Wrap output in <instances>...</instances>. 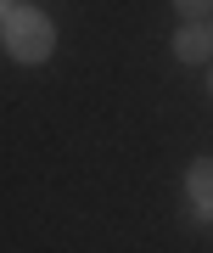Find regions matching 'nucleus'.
<instances>
[{
    "label": "nucleus",
    "instance_id": "f257e3e1",
    "mask_svg": "<svg viewBox=\"0 0 213 253\" xmlns=\"http://www.w3.org/2000/svg\"><path fill=\"white\" fill-rule=\"evenodd\" d=\"M6 51L17 56V62H45V56L56 51V28L45 11L34 6H17V11H6Z\"/></svg>",
    "mask_w": 213,
    "mask_h": 253
},
{
    "label": "nucleus",
    "instance_id": "f03ea898",
    "mask_svg": "<svg viewBox=\"0 0 213 253\" xmlns=\"http://www.w3.org/2000/svg\"><path fill=\"white\" fill-rule=\"evenodd\" d=\"M185 191H191V214L213 219V158H196V169L185 174Z\"/></svg>",
    "mask_w": 213,
    "mask_h": 253
},
{
    "label": "nucleus",
    "instance_id": "7ed1b4c3",
    "mask_svg": "<svg viewBox=\"0 0 213 253\" xmlns=\"http://www.w3.org/2000/svg\"><path fill=\"white\" fill-rule=\"evenodd\" d=\"M208 51H213V34H208V28H179V34H174V56H179V62H208Z\"/></svg>",
    "mask_w": 213,
    "mask_h": 253
},
{
    "label": "nucleus",
    "instance_id": "20e7f679",
    "mask_svg": "<svg viewBox=\"0 0 213 253\" xmlns=\"http://www.w3.org/2000/svg\"><path fill=\"white\" fill-rule=\"evenodd\" d=\"M174 6H179V11H185V17H202V11L213 6V0H174Z\"/></svg>",
    "mask_w": 213,
    "mask_h": 253
},
{
    "label": "nucleus",
    "instance_id": "39448f33",
    "mask_svg": "<svg viewBox=\"0 0 213 253\" xmlns=\"http://www.w3.org/2000/svg\"><path fill=\"white\" fill-rule=\"evenodd\" d=\"M0 17H6V0H0Z\"/></svg>",
    "mask_w": 213,
    "mask_h": 253
}]
</instances>
